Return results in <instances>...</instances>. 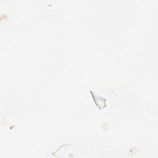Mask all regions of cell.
Instances as JSON below:
<instances>
[{"label":"cell","mask_w":158,"mask_h":158,"mask_svg":"<svg viewBox=\"0 0 158 158\" xmlns=\"http://www.w3.org/2000/svg\"><path fill=\"white\" fill-rule=\"evenodd\" d=\"M91 95L93 96V101L95 102V104L100 109H104V107H106L107 106L106 105V99L104 98H102L101 96H99V99H98V96L97 94H96L95 93H93L91 91H90Z\"/></svg>","instance_id":"6da1fadb"}]
</instances>
